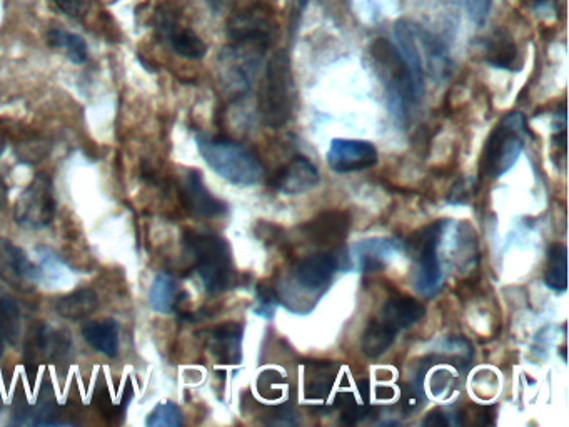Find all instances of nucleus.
Wrapping results in <instances>:
<instances>
[{
  "label": "nucleus",
  "instance_id": "nucleus-28",
  "mask_svg": "<svg viewBox=\"0 0 569 427\" xmlns=\"http://www.w3.org/2000/svg\"><path fill=\"white\" fill-rule=\"evenodd\" d=\"M182 412L174 402L166 401L157 404L147 416L146 424L149 427H179L182 426Z\"/></svg>",
  "mask_w": 569,
  "mask_h": 427
},
{
  "label": "nucleus",
  "instance_id": "nucleus-18",
  "mask_svg": "<svg viewBox=\"0 0 569 427\" xmlns=\"http://www.w3.org/2000/svg\"><path fill=\"white\" fill-rule=\"evenodd\" d=\"M484 57L489 66L504 71H519L523 66L518 46L506 31H496L489 37L484 47Z\"/></svg>",
  "mask_w": 569,
  "mask_h": 427
},
{
  "label": "nucleus",
  "instance_id": "nucleus-25",
  "mask_svg": "<svg viewBox=\"0 0 569 427\" xmlns=\"http://www.w3.org/2000/svg\"><path fill=\"white\" fill-rule=\"evenodd\" d=\"M0 331L11 346H16L21 339V307L2 287H0Z\"/></svg>",
  "mask_w": 569,
  "mask_h": 427
},
{
  "label": "nucleus",
  "instance_id": "nucleus-38",
  "mask_svg": "<svg viewBox=\"0 0 569 427\" xmlns=\"http://www.w3.org/2000/svg\"><path fill=\"white\" fill-rule=\"evenodd\" d=\"M4 356V334L0 331V359Z\"/></svg>",
  "mask_w": 569,
  "mask_h": 427
},
{
  "label": "nucleus",
  "instance_id": "nucleus-6",
  "mask_svg": "<svg viewBox=\"0 0 569 427\" xmlns=\"http://www.w3.org/2000/svg\"><path fill=\"white\" fill-rule=\"evenodd\" d=\"M186 246L187 251L194 257L197 274L206 292L219 294L226 291L234 277L229 244L214 234L189 232Z\"/></svg>",
  "mask_w": 569,
  "mask_h": 427
},
{
  "label": "nucleus",
  "instance_id": "nucleus-40",
  "mask_svg": "<svg viewBox=\"0 0 569 427\" xmlns=\"http://www.w3.org/2000/svg\"><path fill=\"white\" fill-rule=\"evenodd\" d=\"M242 2L246 4V2H264V0H242Z\"/></svg>",
  "mask_w": 569,
  "mask_h": 427
},
{
  "label": "nucleus",
  "instance_id": "nucleus-21",
  "mask_svg": "<svg viewBox=\"0 0 569 427\" xmlns=\"http://www.w3.org/2000/svg\"><path fill=\"white\" fill-rule=\"evenodd\" d=\"M99 307V299L96 292L91 289H79L62 296L56 304V311L59 316L67 321H84L91 317Z\"/></svg>",
  "mask_w": 569,
  "mask_h": 427
},
{
  "label": "nucleus",
  "instance_id": "nucleus-27",
  "mask_svg": "<svg viewBox=\"0 0 569 427\" xmlns=\"http://www.w3.org/2000/svg\"><path fill=\"white\" fill-rule=\"evenodd\" d=\"M4 256L7 257V266L14 272V276L24 279V281H36L39 272H37L36 267L32 266L26 254L19 247L14 246L11 242H6L4 244Z\"/></svg>",
  "mask_w": 569,
  "mask_h": 427
},
{
  "label": "nucleus",
  "instance_id": "nucleus-34",
  "mask_svg": "<svg viewBox=\"0 0 569 427\" xmlns=\"http://www.w3.org/2000/svg\"><path fill=\"white\" fill-rule=\"evenodd\" d=\"M451 379H453V376H451L448 371L439 369V371L436 372V376L433 377V382H431L434 394H436V396L443 394V392L448 389L449 384H451Z\"/></svg>",
  "mask_w": 569,
  "mask_h": 427
},
{
  "label": "nucleus",
  "instance_id": "nucleus-24",
  "mask_svg": "<svg viewBox=\"0 0 569 427\" xmlns=\"http://www.w3.org/2000/svg\"><path fill=\"white\" fill-rule=\"evenodd\" d=\"M179 301V287L174 277L169 274H159L149 289V304L152 309L161 314L174 311Z\"/></svg>",
  "mask_w": 569,
  "mask_h": 427
},
{
  "label": "nucleus",
  "instance_id": "nucleus-17",
  "mask_svg": "<svg viewBox=\"0 0 569 427\" xmlns=\"http://www.w3.org/2000/svg\"><path fill=\"white\" fill-rule=\"evenodd\" d=\"M242 334H244V327L239 322H226L211 332L209 347L217 361L224 362V364L241 362Z\"/></svg>",
  "mask_w": 569,
  "mask_h": 427
},
{
  "label": "nucleus",
  "instance_id": "nucleus-36",
  "mask_svg": "<svg viewBox=\"0 0 569 427\" xmlns=\"http://www.w3.org/2000/svg\"><path fill=\"white\" fill-rule=\"evenodd\" d=\"M209 7H211L212 11L217 12L219 11V7H221L222 0H206Z\"/></svg>",
  "mask_w": 569,
  "mask_h": 427
},
{
  "label": "nucleus",
  "instance_id": "nucleus-9",
  "mask_svg": "<svg viewBox=\"0 0 569 427\" xmlns=\"http://www.w3.org/2000/svg\"><path fill=\"white\" fill-rule=\"evenodd\" d=\"M351 267L348 251L341 247L331 252H321L313 256L304 257L293 267V281L298 289L309 294L323 296L334 274Z\"/></svg>",
  "mask_w": 569,
  "mask_h": 427
},
{
  "label": "nucleus",
  "instance_id": "nucleus-8",
  "mask_svg": "<svg viewBox=\"0 0 569 427\" xmlns=\"http://www.w3.org/2000/svg\"><path fill=\"white\" fill-rule=\"evenodd\" d=\"M56 217V196L51 177L37 174L14 207V221L24 229H44Z\"/></svg>",
  "mask_w": 569,
  "mask_h": 427
},
{
  "label": "nucleus",
  "instance_id": "nucleus-11",
  "mask_svg": "<svg viewBox=\"0 0 569 427\" xmlns=\"http://www.w3.org/2000/svg\"><path fill=\"white\" fill-rule=\"evenodd\" d=\"M326 161L336 174L366 171L378 164V151L371 142L334 139L329 146Z\"/></svg>",
  "mask_w": 569,
  "mask_h": 427
},
{
  "label": "nucleus",
  "instance_id": "nucleus-19",
  "mask_svg": "<svg viewBox=\"0 0 569 427\" xmlns=\"http://www.w3.org/2000/svg\"><path fill=\"white\" fill-rule=\"evenodd\" d=\"M424 317V307L413 297H393L384 304L381 321L399 332L411 327Z\"/></svg>",
  "mask_w": 569,
  "mask_h": 427
},
{
  "label": "nucleus",
  "instance_id": "nucleus-37",
  "mask_svg": "<svg viewBox=\"0 0 569 427\" xmlns=\"http://www.w3.org/2000/svg\"><path fill=\"white\" fill-rule=\"evenodd\" d=\"M533 2L534 7H544L546 4H549L551 0H531Z\"/></svg>",
  "mask_w": 569,
  "mask_h": 427
},
{
  "label": "nucleus",
  "instance_id": "nucleus-30",
  "mask_svg": "<svg viewBox=\"0 0 569 427\" xmlns=\"http://www.w3.org/2000/svg\"><path fill=\"white\" fill-rule=\"evenodd\" d=\"M277 292L269 286H259L257 289V307L256 312L259 316L272 319L277 309Z\"/></svg>",
  "mask_w": 569,
  "mask_h": 427
},
{
  "label": "nucleus",
  "instance_id": "nucleus-32",
  "mask_svg": "<svg viewBox=\"0 0 569 427\" xmlns=\"http://www.w3.org/2000/svg\"><path fill=\"white\" fill-rule=\"evenodd\" d=\"M458 414L453 411H446V409H436V411L429 412L428 417L424 419L423 426H456L459 424V419H456Z\"/></svg>",
  "mask_w": 569,
  "mask_h": 427
},
{
  "label": "nucleus",
  "instance_id": "nucleus-29",
  "mask_svg": "<svg viewBox=\"0 0 569 427\" xmlns=\"http://www.w3.org/2000/svg\"><path fill=\"white\" fill-rule=\"evenodd\" d=\"M288 386L286 377L281 372L269 371L261 372V376L257 377V391L259 396L266 401H277L284 394V389Z\"/></svg>",
  "mask_w": 569,
  "mask_h": 427
},
{
  "label": "nucleus",
  "instance_id": "nucleus-31",
  "mask_svg": "<svg viewBox=\"0 0 569 427\" xmlns=\"http://www.w3.org/2000/svg\"><path fill=\"white\" fill-rule=\"evenodd\" d=\"M466 12H468L469 19L483 26L486 17H488L489 7H491V0H463Z\"/></svg>",
  "mask_w": 569,
  "mask_h": 427
},
{
  "label": "nucleus",
  "instance_id": "nucleus-12",
  "mask_svg": "<svg viewBox=\"0 0 569 427\" xmlns=\"http://www.w3.org/2000/svg\"><path fill=\"white\" fill-rule=\"evenodd\" d=\"M181 201L192 216L209 219L226 212V204L207 191L204 179L197 171L187 172L181 182Z\"/></svg>",
  "mask_w": 569,
  "mask_h": 427
},
{
  "label": "nucleus",
  "instance_id": "nucleus-2",
  "mask_svg": "<svg viewBox=\"0 0 569 427\" xmlns=\"http://www.w3.org/2000/svg\"><path fill=\"white\" fill-rule=\"evenodd\" d=\"M394 36L399 52L403 54L404 61L408 62L409 69L419 84L424 86V74H428L434 81L448 76L451 69L448 49L438 37L408 19H401L394 24Z\"/></svg>",
  "mask_w": 569,
  "mask_h": 427
},
{
  "label": "nucleus",
  "instance_id": "nucleus-3",
  "mask_svg": "<svg viewBox=\"0 0 569 427\" xmlns=\"http://www.w3.org/2000/svg\"><path fill=\"white\" fill-rule=\"evenodd\" d=\"M294 91L293 69L288 52L277 51L267 62L259 94V112L262 121L271 129H281L293 117Z\"/></svg>",
  "mask_w": 569,
  "mask_h": 427
},
{
  "label": "nucleus",
  "instance_id": "nucleus-22",
  "mask_svg": "<svg viewBox=\"0 0 569 427\" xmlns=\"http://www.w3.org/2000/svg\"><path fill=\"white\" fill-rule=\"evenodd\" d=\"M396 336L398 332L381 319L369 322V326L366 327L361 337V351L369 359H376V357L383 356L384 352L393 346Z\"/></svg>",
  "mask_w": 569,
  "mask_h": 427
},
{
  "label": "nucleus",
  "instance_id": "nucleus-39",
  "mask_svg": "<svg viewBox=\"0 0 569 427\" xmlns=\"http://www.w3.org/2000/svg\"><path fill=\"white\" fill-rule=\"evenodd\" d=\"M4 149H6V142L2 141V137H0V156H2Z\"/></svg>",
  "mask_w": 569,
  "mask_h": 427
},
{
  "label": "nucleus",
  "instance_id": "nucleus-7",
  "mask_svg": "<svg viewBox=\"0 0 569 427\" xmlns=\"http://www.w3.org/2000/svg\"><path fill=\"white\" fill-rule=\"evenodd\" d=\"M444 226L446 221L434 222L431 226L414 232L408 239L409 256L416 262L414 289L424 297L434 296L443 281L438 246L443 237Z\"/></svg>",
  "mask_w": 569,
  "mask_h": 427
},
{
  "label": "nucleus",
  "instance_id": "nucleus-23",
  "mask_svg": "<svg viewBox=\"0 0 569 427\" xmlns=\"http://www.w3.org/2000/svg\"><path fill=\"white\" fill-rule=\"evenodd\" d=\"M544 284L558 294L568 291V249L564 244L549 249Z\"/></svg>",
  "mask_w": 569,
  "mask_h": 427
},
{
  "label": "nucleus",
  "instance_id": "nucleus-13",
  "mask_svg": "<svg viewBox=\"0 0 569 427\" xmlns=\"http://www.w3.org/2000/svg\"><path fill=\"white\" fill-rule=\"evenodd\" d=\"M318 184L319 172L316 166L306 157L298 156L277 172L272 187L286 196H299Z\"/></svg>",
  "mask_w": 569,
  "mask_h": 427
},
{
  "label": "nucleus",
  "instance_id": "nucleus-33",
  "mask_svg": "<svg viewBox=\"0 0 569 427\" xmlns=\"http://www.w3.org/2000/svg\"><path fill=\"white\" fill-rule=\"evenodd\" d=\"M67 16L82 17L89 11L91 0H52Z\"/></svg>",
  "mask_w": 569,
  "mask_h": 427
},
{
  "label": "nucleus",
  "instance_id": "nucleus-20",
  "mask_svg": "<svg viewBox=\"0 0 569 427\" xmlns=\"http://www.w3.org/2000/svg\"><path fill=\"white\" fill-rule=\"evenodd\" d=\"M82 336L94 351L107 357H116L119 352V326L114 319L89 321L82 326Z\"/></svg>",
  "mask_w": 569,
  "mask_h": 427
},
{
  "label": "nucleus",
  "instance_id": "nucleus-15",
  "mask_svg": "<svg viewBox=\"0 0 569 427\" xmlns=\"http://www.w3.org/2000/svg\"><path fill=\"white\" fill-rule=\"evenodd\" d=\"M349 221L348 214L344 212H323L316 219L303 227L304 236L308 237V241L313 242L316 246H336L339 242H343L348 236Z\"/></svg>",
  "mask_w": 569,
  "mask_h": 427
},
{
  "label": "nucleus",
  "instance_id": "nucleus-26",
  "mask_svg": "<svg viewBox=\"0 0 569 427\" xmlns=\"http://www.w3.org/2000/svg\"><path fill=\"white\" fill-rule=\"evenodd\" d=\"M47 42L51 44L54 49L66 54L69 61L74 64H84L87 61V44L81 36H77L74 32L62 31V29H51L47 34Z\"/></svg>",
  "mask_w": 569,
  "mask_h": 427
},
{
  "label": "nucleus",
  "instance_id": "nucleus-1",
  "mask_svg": "<svg viewBox=\"0 0 569 427\" xmlns=\"http://www.w3.org/2000/svg\"><path fill=\"white\" fill-rule=\"evenodd\" d=\"M369 54L379 79L388 92L389 106L393 109L394 116L398 117L399 121H406L409 112L418 107L423 97V84L416 81L408 62L404 61L403 54L388 39H376L369 49Z\"/></svg>",
  "mask_w": 569,
  "mask_h": 427
},
{
  "label": "nucleus",
  "instance_id": "nucleus-14",
  "mask_svg": "<svg viewBox=\"0 0 569 427\" xmlns=\"http://www.w3.org/2000/svg\"><path fill=\"white\" fill-rule=\"evenodd\" d=\"M399 242L393 239H366L351 247L349 261L351 267H358L363 272L383 271L389 259L398 254Z\"/></svg>",
  "mask_w": 569,
  "mask_h": 427
},
{
  "label": "nucleus",
  "instance_id": "nucleus-35",
  "mask_svg": "<svg viewBox=\"0 0 569 427\" xmlns=\"http://www.w3.org/2000/svg\"><path fill=\"white\" fill-rule=\"evenodd\" d=\"M6 201H7L6 182H4V179L0 177V211L4 209V206H6Z\"/></svg>",
  "mask_w": 569,
  "mask_h": 427
},
{
  "label": "nucleus",
  "instance_id": "nucleus-16",
  "mask_svg": "<svg viewBox=\"0 0 569 427\" xmlns=\"http://www.w3.org/2000/svg\"><path fill=\"white\" fill-rule=\"evenodd\" d=\"M339 374V364L333 361H311L306 364L304 394L313 402H324L333 391Z\"/></svg>",
  "mask_w": 569,
  "mask_h": 427
},
{
  "label": "nucleus",
  "instance_id": "nucleus-4",
  "mask_svg": "<svg viewBox=\"0 0 569 427\" xmlns=\"http://www.w3.org/2000/svg\"><path fill=\"white\" fill-rule=\"evenodd\" d=\"M196 141L199 154L217 176L242 187L254 186L261 181V162L247 147L229 139L207 136H197Z\"/></svg>",
  "mask_w": 569,
  "mask_h": 427
},
{
  "label": "nucleus",
  "instance_id": "nucleus-10",
  "mask_svg": "<svg viewBox=\"0 0 569 427\" xmlns=\"http://www.w3.org/2000/svg\"><path fill=\"white\" fill-rule=\"evenodd\" d=\"M156 31L166 39L177 56L189 61H199L207 54L206 42L202 41L191 27L182 26L172 7L161 6L157 9Z\"/></svg>",
  "mask_w": 569,
  "mask_h": 427
},
{
  "label": "nucleus",
  "instance_id": "nucleus-5",
  "mask_svg": "<svg viewBox=\"0 0 569 427\" xmlns=\"http://www.w3.org/2000/svg\"><path fill=\"white\" fill-rule=\"evenodd\" d=\"M528 122L521 112H509L498 122L484 144L479 172L486 179H499L513 169L528 139Z\"/></svg>",
  "mask_w": 569,
  "mask_h": 427
}]
</instances>
